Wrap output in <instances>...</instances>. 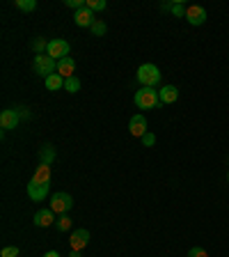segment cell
Listing matches in <instances>:
<instances>
[{"instance_id": "1", "label": "cell", "mask_w": 229, "mask_h": 257, "mask_svg": "<svg viewBox=\"0 0 229 257\" xmlns=\"http://www.w3.org/2000/svg\"><path fill=\"white\" fill-rule=\"evenodd\" d=\"M133 101H136V106H138V108H140V110L158 108V106H160L158 90H154V88H142L140 92H136V97H133Z\"/></svg>"}, {"instance_id": "21", "label": "cell", "mask_w": 229, "mask_h": 257, "mask_svg": "<svg viewBox=\"0 0 229 257\" xmlns=\"http://www.w3.org/2000/svg\"><path fill=\"white\" fill-rule=\"evenodd\" d=\"M32 49H34V53H37V55H44V51L48 49V42H46V39H42V37H37L32 42Z\"/></svg>"}, {"instance_id": "5", "label": "cell", "mask_w": 229, "mask_h": 257, "mask_svg": "<svg viewBox=\"0 0 229 257\" xmlns=\"http://www.w3.org/2000/svg\"><path fill=\"white\" fill-rule=\"evenodd\" d=\"M46 55H50L53 60H62L69 55V42L66 39H50L48 42V49H46Z\"/></svg>"}, {"instance_id": "30", "label": "cell", "mask_w": 229, "mask_h": 257, "mask_svg": "<svg viewBox=\"0 0 229 257\" xmlns=\"http://www.w3.org/2000/svg\"><path fill=\"white\" fill-rule=\"evenodd\" d=\"M18 115H21V117H30V113H28L26 108H21V110H18Z\"/></svg>"}, {"instance_id": "24", "label": "cell", "mask_w": 229, "mask_h": 257, "mask_svg": "<svg viewBox=\"0 0 229 257\" xmlns=\"http://www.w3.org/2000/svg\"><path fill=\"white\" fill-rule=\"evenodd\" d=\"M186 10H188V7H186L184 3H174V5H172V14H174V17H186Z\"/></svg>"}, {"instance_id": "16", "label": "cell", "mask_w": 229, "mask_h": 257, "mask_svg": "<svg viewBox=\"0 0 229 257\" xmlns=\"http://www.w3.org/2000/svg\"><path fill=\"white\" fill-rule=\"evenodd\" d=\"M46 88H48L50 92H55V90H62V88H64V78H62L60 74H53V76L46 78Z\"/></svg>"}, {"instance_id": "29", "label": "cell", "mask_w": 229, "mask_h": 257, "mask_svg": "<svg viewBox=\"0 0 229 257\" xmlns=\"http://www.w3.org/2000/svg\"><path fill=\"white\" fill-rule=\"evenodd\" d=\"M44 257H60V252H58V250H48V252H44Z\"/></svg>"}, {"instance_id": "3", "label": "cell", "mask_w": 229, "mask_h": 257, "mask_svg": "<svg viewBox=\"0 0 229 257\" xmlns=\"http://www.w3.org/2000/svg\"><path fill=\"white\" fill-rule=\"evenodd\" d=\"M32 67H34V71H37L39 76H44V78H48V76H53L55 71H58V60H53L50 55H34V60H32Z\"/></svg>"}, {"instance_id": "7", "label": "cell", "mask_w": 229, "mask_h": 257, "mask_svg": "<svg viewBox=\"0 0 229 257\" xmlns=\"http://www.w3.org/2000/svg\"><path fill=\"white\" fill-rule=\"evenodd\" d=\"M88 243H90V232L88 230H74L71 232V236H69V246H71V250H78L80 252L82 248H88Z\"/></svg>"}, {"instance_id": "19", "label": "cell", "mask_w": 229, "mask_h": 257, "mask_svg": "<svg viewBox=\"0 0 229 257\" xmlns=\"http://www.w3.org/2000/svg\"><path fill=\"white\" fill-rule=\"evenodd\" d=\"M90 30H92L94 37H104L106 30H108V26H106V21H98V19H96V21H94V26L90 28Z\"/></svg>"}, {"instance_id": "8", "label": "cell", "mask_w": 229, "mask_h": 257, "mask_svg": "<svg viewBox=\"0 0 229 257\" xmlns=\"http://www.w3.org/2000/svg\"><path fill=\"white\" fill-rule=\"evenodd\" d=\"M18 120H21V115H18V110L14 108H7L0 113V126H2V131H12V129H16Z\"/></svg>"}, {"instance_id": "6", "label": "cell", "mask_w": 229, "mask_h": 257, "mask_svg": "<svg viewBox=\"0 0 229 257\" xmlns=\"http://www.w3.org/2000/svg\"><path fill=\"white\" fill-rule=\"evenodd\" d=\"M28 195L32 197L34 202H44L46 197H48V184L30 179V184H28Z\"/></svg>"}, {"instance_id": "17", "label": "cell", "mask_w": 229, "mask_h": 257, "mask_svg": "<svg viewBox=\"0 0 229 257\" xmlns=\"http://www.w3.org/2000/svg\"><path fill=\"white\" fill-rule=\"evenodd\" d=\"M64 90L69 94H76L78 90H80V81H78L76 76H71V78H64Z\"/></svg>"}, {"instance_id": "15", "label": "cell", "mask_w": 229, "mask_h": 257, "mask_svg": "<svg viewBox=\"0 0 229 257\" xmlns=\"http://www.w3.org/2000/svg\"><path fill=\"white\" fill-rule=\"evenodd\" d=\"M53 161H55V147L53 145H44V147L39 149V163L50 165Z\"/></svg>"}, {"instance_id": "9", "label": "cell", "mask_w": 229, "mask_h": 257, "mask_svg": "<svg viewBox=\"0 0 229 257\" xmlns=\"http://www.w3.org/2000/svg\"><path fill=\"white\" fill-rule=\"evenodd\" d=\"M186 19H188L190 26H204L206 23V10L200 5H190L186 10Z\"/></svg>"}, {"instance_id": "25", "label": "cell", "mask_w": 229, "mask_h": 257, "mask_svg": "<svg viewBox=\"0 0 229 257\" xmlns=\"http://www.w3.org/2000/svg\"><path fill=\"white\" fill-rule=\"evenodd\" d=\"M188 257H208V252L200 246H192L190 250H188Z\"/></svg>"}, {"instance_id": "13", "label": "cell", "mask_w": 229, "mask_h": 257, "mask_svg": "<svg viewBox=\"0 0 229 257\" xmlns=\"http://www.w3.org/2000/svg\"><path fill=\"white\" fill-rule=\"evenodd\" d=\"M53 223H55V213L50 211V209H39V211L34 213V225H37V227H50Z\"/></svg>"}, {"instance_id": "23", "label": "cell", "mask_w": 229, "mask_h": 257, "mask_svg": "<svg viewBox=\"0 0 229 257\" xmlns=\"http://www.w3.org/2000/svg\"><path fill=\"white\" fill-rule=\"evenodd\" d=\"M0 257H18V248L16 246H5L2 252H0Z\"/></svg>"}, {"instance_id": "10", "label": "cell", "mask_w": 229, "mask_h": 257, "mask_svg": "<svg viewBox=\"0 0 229 257\" xmlns=\"http://www.w3.org/2000/svg\"><path fill=\"white\" fill-rule=\"evenodd\" d=\"M128 131H131V136H136V138H142L144 133H147V120H144L142 113H138V115L131 117V122H128Z\"/></svg>"}, {"instance_id": "18", "label": "cell", "mask_w": 229, "mask_h": 257, "mask_svg": "<svg viewBox=\"0 0 229 257\" xmlns=\"http://www.w3.org/2000/svg\"><path fill=\"white\" fill-rule=\"evenodd\" d=\"M14 5H16L21 12H34L37 10V3H34V0H14Z\"/></svg>"}, {"instance_id": "31", "label": "cell", "mask_w": 229, "mask_h": 257, "mask_svg": "<svg viewBox=\"0 0 229 257\" xmlns=\"http://www.w3.org/2000/svg\"><path fill=\"white\" fill-rule=\"evenodd\" d=\"M69 257H80V252H78V250H71V255Z\"/></svg>"}, {"instance_id": "4", "label": "cell", "mask_w": 229, "mask_h": 257, "mask_svg": "<svg viewBox=\"0 0 229 257\" xmlns=\"http://www.w3.org/2000/svg\"><path fill=\"white\" fill-rule=\"evenodd\" d=\"M74 207V200H71L69 193H55V195H50V211L53 213H69V209Z\"/></svg>"}, {"instance_id": "2", "label": "cell", "mask_w": 229, "mask_h": 257, "mask_svg": "<svg viewBox=\"0 0 229 257\" xmlns=\"http://www.w3.org/2000/svg\"><path fill=\"white\" fill-rule=\"evenodd\" d=\"M138 81L142 83V88H154V85L160 83V69L156 65H152V62L140 65V69H138Z\"/></svg>"}, {"instance_id": "27", "label": "cell", "mask_w": 229, "mask_h": 257, "mask_svg": "<svg viewBox=\"0 0 229 257\" xmlns=\"http://www.w3.org/2000/svg\"><path fill=\"white\" fill-rule=\"evenodd\" d=\"M64 5L66 7H74V10H82V7H85V0H64Z\"/></svg>"}, {"instance_id": "14", "label": "cell", "mask_w": 229, "mask_h": 257, "mask_svg": "<svg viewBox=\"0 0 229 257\" xmlns=\"http://www.w3.org/2000/svg\"><path fill=\"white\" fill-rule=\"evenodd\" d=\"M158 99H160V104H174L176 99H179V90L174 85H165V88L158 90Z\"/></svg>"}, {"instance_id": "32", "label": "cell", "mask_w": 229, "mask_h": 257, "mask_svg": "<svg viewBox=\"0 0 229 257\" xmlns=\"http://www.w3.org/2000/svg\"><path fill=\"white\" fill-rule=\"evenodd\" d=\"M227 181H229V172H227Z\"/></svg>"}, {"instance_id": "26", "label": "cell", "mask_w": 229, "mask_h": 257, "mask_svg": "<svg viewBox=\"0 0 229 257\" xmlns=\"http://www.w3.org/2000/svg\"><path fill=\"white\" fill-rule=\"evenodd\" d=\"M154 142H156V136H154V133H144V136H142V145H144V147H154Z\"/></svg>"}, {"instance_id": "12", "label": "cell", "mask_w": 229, "mask_h": 257, "mask_svg": "<svg viewBox=\"0 0 229 257\" xmlns=\"http://www.w3.org/2000/svg\"><path fill=\"white\" fill-rule=\"evenodd\" d=\"M74 21H76V26H80V28H92L94 26V14L88 10V7H82V10H78L76 14H74Z\"/></svg>"}, {"instance_id": "20", "label": "cell", "mask_w": 229, "mask_h": 257, "mask_svg": "<svg viewBox=\"0 0 229 257\" xmlns=\"http://www.w3.org/2000/svg\"><path fill=\"white\" fill-rule=\"evenodd\" d=\"M85 7H88L90 12H101V10H106V0H85Z\"/></svg>"}, {"instance_id": "22", "label": "cell", "mask_w": 229, "mask_h": 257, "mask_svg": "<svg viewBox=\"0 0 229 257\" xmlns=\"http://www.w3.org/2000/svg\"><path fill=\"white\" fill-rule=\"evenodd\" d=\"M71 223H74V220H71L69 216L64 213V216H60V218H58V223H55V225H58V230H60V232H69Z\"/></svg>"}, {"instance_id": "28", "label": "cell", "mask_w": 229, "mask_h": 257, "mask_svg": "<svg viewBox=\"0 0 229 257\" xmlns=\"http://www.w3.org/2000/svg\"><path fill=\"white\" fill-rule=\"evenodd\" d=\"M172 5H174V3H163V5H160V10H163V12H172Z\"/></svg>"}, {"instance_id": "11", "label": "cell", "mask_w": 229, "mask_h": 257, "mask_svg": "<svg viewBox=\"0 0 229 257\" xmlns=\"http://www.w3.org/2000/svg\"><path fill=\"white\" fill-rule=\"evenodd\" d=\"M74 71H76V60L74 58H62V60H58V74H60L62 78H71L74 76Z\"/></svg>"}]
</instances>
